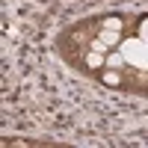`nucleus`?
Segmentation results:
<instances>
[{
  "mask_svg": "<svg viewBox=\"0 0 148 148\" xmlns=\"http://www.w3.org/2000/svg\"><path fill=\"white\" fill-rule=\"evenodd\" d=\"M101 27H107V30H125V21H121L119 15H107V18H101Z\"/></svg>",
  "mask_w": 148,
  "mask_h": 148,
  "instance_id": "obj_4",
  "label": "nucleus"
},
{
  "mask_svg": "<svg viewBox=\"0 0 148 148\" xmlns=\"http://www.w3.org/2000/svg\"><path fill=\"white\" fill-rule=\"evenodd\" d=\"M83 65L92 68V71H101V68H107V53H101V51H89V53L83 56Z\"/></svg>",
  "mask_w": 148,
  "mask_h": 148,
  "instance_id": "obj_2",
  "label": "nucleus"
},
{
  "mask_svg": "<svg viewBox=\"0 0 148 148\" xmlns=\"http://www.w3.org/2000/svg\"><path fill=\"white\" fill-rule=\"evenodd\" d=\"M136 39L148 45V15H145V18H139V27H136Z\"/></svg>",
  "mask_w": 148,
  "mask_h": 148,
  "instance_id": "obj_5",
  "label": "nucleus"
},
{
  "mask_svg": "<svg viewBox=\"0 0 148 148\" xmlns=\"http://www.w3.org/2000/svg\"><path fill=\"white\" fill-rule=\"evenodd\" d=\"M89 51H101V53H110V51H107V47H104V42H101V39H98V36H95V39L89 42Z\"/></svg>",
  "mask_w": 148,
  "mask_h": 148,
  "instance_id": "obj_6",
  "label": "nucleus"
},
{
  "mask_svg": "<svg viewBox=\"0 0 148 148\" xmlns=\"http://www.w3.org/2000/svg\"><path fill=\"white\" fill-rule=\"evenodd\" d=\"M101 83L110 86V89H119V86L125 83V77H121L119 68H104V71H101Z\"/></svg>",
  "mask_w": 148,
  "mask_h": 148,
  "instance_id": "obj_3",
  "label": "nucleus"
},
{
  "mask_svg": "<svg viewBox=\"0 0 148 148\" xmlns=\"http://www.w3.org/2000/svg\"><path fill=\"white\" fill-rule=\"evenodd\" d=\"M98 39L104 42L107 51H116V47L121 45V33H119V30H107V27H101V30H98Z\"/></svg>",
  "mask_w": 148,
  "mask_h": 148,
  "instance_id": "obj_1",
  "label": "nucleus"
}]
</instances>
